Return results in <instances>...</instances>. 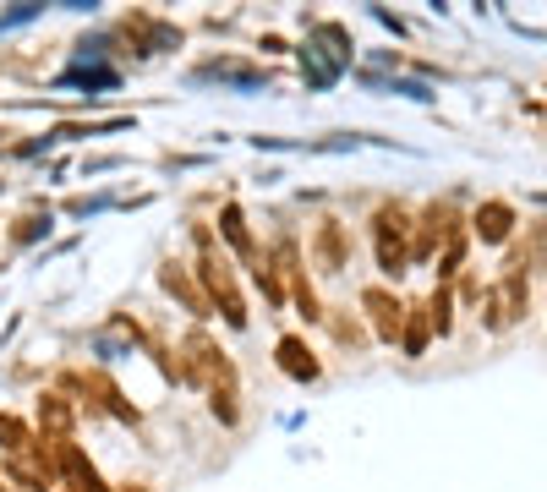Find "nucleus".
Listing matches in <instances>:
<instances>
[{
    "label": "nucleus",
    "mask_w": 547,
    "mask_h": 492,
    "mask_svg": "<svg viewBox=\"0 0 547 492\" xmlns=\"http://www.w3.org/2000/svg\"><path fill=\"white\" fill-rule=\"evenodd\" d=\"M197 274H203V285L214 290V301L225 307V318L230 323H247V307H241V296H236V279H230V268L214 257V246H208V236H203V263H197Z\"/></svg>",
    "instance_id": "1"
},
{
    "label": "nucleus",
    "mask_w": 547,
    "mask_h": 492,
    "mask_svg": "<svg viewBox=\"0 0 547 492\" xmlns=\"http://www.w3.org/2000/svg\"><path fill=\"white\" fill-rule=\"evenodd\" d=\"M405 257H411L405 252V214L400 208H383L378 214V263L389 268V274H400Z\"/></svg>",
    "instance_id": "2"
},
{
    "label": "nucleus",
    "mask_w": 547,
    "mask_h": 492,
    "mask_svg": "<svg viewBox=\"0 0 547 492\" xmlns=\"http://www.w3.org/2000/svg\"><path fill=\"white\" fill-rule=\"evenodd\" d=\"M55 471H61L77 492H104L99 471H93V465L83 460V449H77V443H55Z\"/></svg>",
    "instance_id": "3"
},
{
    "label": "nucleus",
    "mask_w": 547,
    "mask_h": 492,
    "mask_svg": "<svg viewBox=\"0 0 547 492\" xmlns=\"http://www.w3.org/2000/svg\"><path fill=\"white\" fill-rule=\"evenodd\" d=\"M362 307L372 312V328H378L383 339H394V334L405 328V307L389 296V290H367V296H362Z\"/></svg>",
    "instance_id": "4"
},
{
    "label": "nucleus",
    "mask_w": 547,
    "mask_h": 492,
    "mask_svg": "<svg viewBox=\"0 0 547 492\" xmlns=\"http://www.w3.org/2000/svg\"><path fill=\"white\" fill-rule=\"evenodd\" d=\"M39 421H44V432H50L55 443H72V405H66L61 394H44L39 400Z\"/></svg>",
    "instance_id": "5"
},
{
    "label": "nucleus",
    "mask_w": 547,
    "mask_h": 492,
    "mask_svg": "<svg viewBox=\"0 0 547 492\" xmlns=\"http://www.w3.org/2000/svg\"><path fill=\"white\" fill-rule=\"evenodd\" d=\"M509 225H515V208H509V203H482V208H476V236H482V241H504Z\"/></svg>",
    "instance_id": "6"
},
{
    "label": "nucleus",
    "mask_w": 547,
    "mask_h": 492,
    "mask_svg": "<svg viewBox=\"0 0 547 492\" xmlns=\"http://www.w3.org/2000/svg\"><path fill=\"white\" fill-rule=\"evenodd\" d=\"M219 225H225V236H230V246H236V252L247 257V263H258V268H252V274H263V268H269V263H263V257H258V246H252V236H247V225H241V208H236V203H230L225 214H219Z\"/></svg>",
    "instance_id": "7"
},
{
    "label": "nucleus",
    "mask_w": 547,
    "mask_h": 492,
    "mask_svg": "<svg viewBox=\"0 0 547 492\" xmlns=\"http://www.w3.org/2000/svg\"><path fill=\"white\" fill-rule=\"evenodd\" d=\"M279 367H285L290 378H301V383L318 378V361H312V350L301 345V339H279Z\"/></svg>",
    "instance_id": "8"
},
{
    "label": "nucleus",
    "mask_w": 547,
    "mask_h": 492,
    "mask_svg": "<svg viewBox=\"0 0 547 492\" xmlns=\"http://www.w3.org/2000/svg\"><path fill=\"white\" fill-rule=\"evenodd\" d=\"M6 476H11V482H22V487H44V482H50V465L33 460V454L22 449V454H6Z\"/></svg>",
    "instance_id": "9"
},
{
    "label": "nucleus",
    "mask_w": 547,
    "mask_h": 492,
    "mask_svg": "<svg viewBox=\"0 0 547 492\" xmlns=\"http://www.w3.org/2000/svg\"><path fill=\"white\" fill-rule=\"evenodd\" d=\"M318 263L329 268V274H334V268H345V230L334 225V219L318 230Z\"/></svg>",
    "instance_id": "10"
},
{
    "label": "nucleus",
    "mask_w": 547,
    "mask_h": 492,
    "mask_svg": "<svg viewBox=\"0 0 547 492\" xmlns=\"http://www.w3.org/2000/svg\"><path fill=\"white\" fill-rule=\"evenodd\" d=\"M427 334H433V307H416L411 323H405V356H422Z\"/></svg>",
    "instance_id": "11"
},
{
    "label": "nucleus",
    "mask_w": 547,
    "mask_h": 492,
    "mask_svg": "<svg viewBox=\"0 0 547 492\" xmlns=\"http://www.w3.org/2000/svg\"><path fill=\"white\" fill-rule=\"evenodd\" d=\"M0 443H6V454H22V449H33L28 427H22L17 416H0Z\"/></svg>",
    "instance_id": "12"
},
{
    "label": "nucleus",
    "mask_w": 547,
    "mask_h": 492,
    "mask_svg": "<svg viewBox=\"0 0 547 492\" xmlns=\"http://www.w3.org/2000/svg\"><path fill=\"white\" fill-rule=\"evenodd\" d=\"M165 285H170V290H181V296H186V307H192V312H203V296H197V290H192V285H186V274H181V268H176V263H170V268H165Z\"/></svg>",
    "instance_id": "13"
},
{
    "label": "nucleus",
    "mask_w": 547,
    "mask_h": 492,
    "mask_svg": "<svg viewBox=\"0 0 547 492\" xmlns=\"http://www.w3.org/2000/svg\"><path fill=\"white\" fill-rule=\"evenodd\" d=\"M433 328H438V334H449V290H438V296H433Z\"/></svg>",
    "instance_id": "14"
}]
</instances>
